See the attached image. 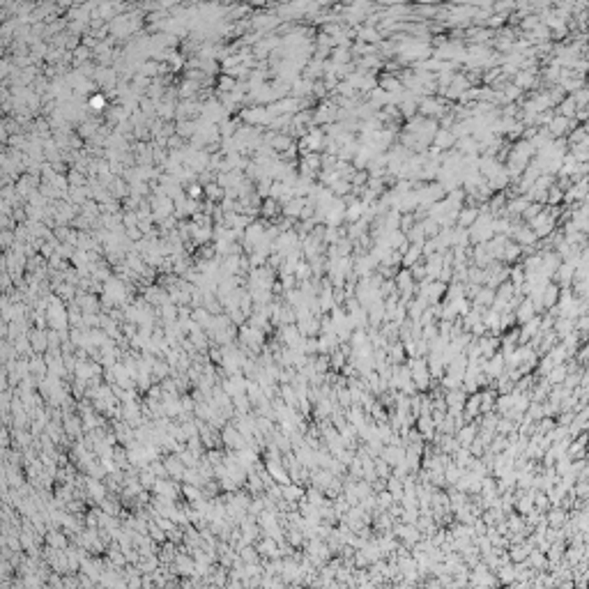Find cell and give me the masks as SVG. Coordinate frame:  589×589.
Instances as JSON below:
<instances>
[{
    "label": "cell",
    "mask_w": 589,
    "mask_h": 589,
    "mask_svg": "<svg viewBox=\"0 0 589 589\" xmlns=\"http://www.w3.org/2000/svg\"><path fill=\"white\" fill-rule=\"evenodd\" d=\"M55 293H58V294H62V297L67 299V297H72V294H76V288H74L72 283H62V286H60V288H58V290H55Z\"/></svg>",
    "instance_id": "cell-9"
},
{
    "label": "cell",
    "mask_w": 589,
    "mask_h": 589,
    "mask_svg": "<svg viewBox=\"0 0 589 589\" xmlns=\"http://www.w3.org/2000/svg\"><path fill=\"white\" fill-rule=\"evenodd\" d=\"M67 180H69V187L72 189H83V187H87V180H85V175L83 173H79V170H67Z\"/></svg>",
    "instance_id": "cell-6"
},
{
    "label": "cell",
    "mask_w": 589,
    "mask_h": 589,
    "mask_svg": "<svg viewBox=\"0 0 589 589\" xmlns=\"http://www.w3.org/2000/svg\"><path fill=\"white\" fill-rule=\"evenodd\" d=\"M237 83H240L237 79L228 76V74H221V79H219V92H226V94L235 92V90H237Z\"/></svg>",
    "instance_id": "cell-5"
},
{
    "label": "cell",
    "mask_w": 589,
    "mask_h": 589,
    "mask_svg": "<svg viewBox=\"0 0 589 589\" xmlns=\"http://www.w3.org/2000/svg\"><path fill=\"white\" fill-rule=\"evenodd\" d=\"M311 274H313V267H311L308 262H299V265H297V272H294V276H297L299 281H306Z\"/></svg>",
    "instance_id": "cell-8"
},
{
    "label": "cell",
    "mask_w": 589,
    "mask_h": 589,
    "mask_svg": "<svg viewBox=\"0 0 589 589\" xmlns=\"http://www.w3.org/2000/svg\"><path fill=\"white\" fill-rule=\"evenodd\" d=\"M87 111H92L94 115L97 113H104V111H108V97L104 92H94L87 97Z\"/></svg>",
    "instance_id": "cell-2"
},
{
    "label": "cell",
    "mask_w": 589,
    "mask_h": 589,
    "mask_svg": "<svg viewBox=\"0 0 589 589\" xmlns=\"http://www.w3.org/2000/svg\"><path fill=\"white\" fill-rule=\"evenodd\" d=\"M279 212H283L281 205H279V201H274V198H265V201H262L260 214H262V219H265V221L276 219V214H279Z\"/></svg>",
    "instance_id": "cell-3"
},
{
    "label": "cell",
    "mask_w": 589,
    "mask_h": 589,
    "mask_svg": "<svg viewBox=\"0 0 589 589\" xmlns=\"http://www.w3.org/2000/svg\"><path fill=\"white\" fill-rule=\"evenodd\" d=\"M308 205V198H293V201L283 203L281 210L283 214H286V219H301V214H304V210H306Z\"/></svg>",
    "instance_id": "cell-1"
},
{
    "label": "cell",
    "mask_w": 589,
    "mask_h": 589,
    "mask_svg": "<svg viewBox=\"0 0 589 589\" xmlns=\"http://www.w3.org/2000/svg\"><path fill=\"white\" fill-rule=\"evenodd\" d=\"M223 196H226V191L216 184V182H212V184H205V198H208L210 203H219L223 201Z\"/></svg>",
    "instance_id": "cell-4"
},
{
    "label": "cell",
    "mask_w": 589,
    "mask_h": 589,
    "mask_svg": "<svg viewBox=\"0 0 589 589\" xmlns=\"http://www.w3.org/2000/svg\"><path fill=\"white\" fill-rule=\"evenodd\" d=\"M14 237H16V235H12L9 230H2V249H5V251H9V249H12V240H14Z\"/></svg>",
    "instance_id": "cell-10"
},
{
    "label": "cell",
    "mask_w": 589,
    "mask_h": 589,
    "mask_svg": "<svg viewBox=\"0 0 589 589\" xmlns=\"http://www.w3.org/2000/svg\"><path fill=\"white\" fill-rule=\"evenodd\" d=\"M187 196L191 198V201H196V203H201V198H205V187H203L201 182H194V184H189L187 189Z\"/></svg>",
    "instance_id": "cell-7"
}]
</instances>
